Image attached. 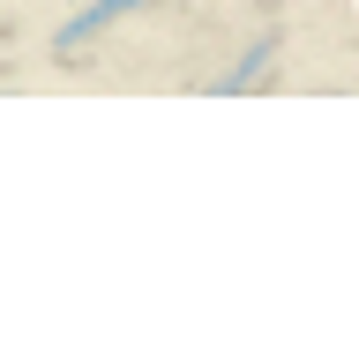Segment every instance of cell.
I'll use <instances>...</instances> for the list:
<instances>
[{
    "instance_id": "6da1fadb",
    "label": "cell",
    "mask_w": 359,
    "mask_h": 359,
    "mask_svg": "<svg viewBox=\"0 0 359 359\" xmlns=\"http://www.w3.org/2000/svg\"><path fill=\"white\" fill-rule=\"evenodd\" d=\"M128 8H142V0H90L75 22H60V30H53V53H75V45H90L97 30H112V22L128 15Z\"/></svg>"
},
{
    "instance_id": "7a4b0ae2",
    "label": "cell",
    "mask_w": 359,
    "mask_h": 359,
    "mask_svg": "<svg viewBox=\"0 0 359 359\" xmlns=\"http://www.w3.org/2000/svg\"><path fill=\"white\" fill-rule=\"evenodd\" d=\"M269 53H277V38H262V45H255V53H247L240 67H232V75H217V97H232V90H247V83H255V75L269 67Z\"/></svg>"
}]
</instances>
